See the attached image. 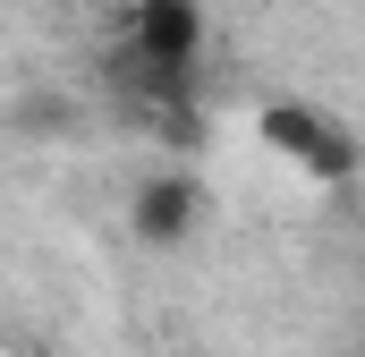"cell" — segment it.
Returning a JSON list of instances; mask_svg holds the SVG:
<instances>
[{
	"instance_id": "cell-1",
	"label": "cell",
	"mask_w": 365,
	"mask_h": 357,
	"mask_svg": "<svg viewBox=\"0 0 365 357\" xmlns=\"http://www.w3.org/2000/svg\"><path fill=\"white\" fill-rule=\"evenodd\" d=\"M195 221H204V178H195V171L136 178V196H128V230H136V247H187Z\"/></svg>"
},
{
	"instance_id": "cell-2",
	"label": "cell",
	"mask_w": 365,
	"mask_h": 357,
	"mask_svg": "<svg viewBox=\"0 0 365 357\" xmlns=\"http://www.w3.org/2000/svg\"><path fill=\"white\" fill-rule=\"evenodd\" d=\"M136 60H170V69H204V0H128V34Z\"/></svg>"
},
{
	"instance_id": "cell-3",
	"label": "cell",
	"mask_w": 365,
	"mask_h": 357,
	"mask_svg": "<svg viewBox=\"0 0 365 357\" xmlns=\"http://www.w3.org/2000/svg\"><path fill=\"white\" fill-rule=\"evenodd\" d=\"M255 136H264L272 154H289L297 171H306V162H314V145L331 136V111H314L306 94H272V102L255 111Z\"/></svg>"
},
{
	"instance_id": "cell-4",
	"label": "cell",
	"mask_w": 365,
	"mask_h": 357,
	"mask_svg": "<svg viewBox=\"0 0 365 357\" xmlns=\"http://www.w3.org/2000/svg\"><path fill=\"white\" fill-rule=\"evenodd\" d=\"M357 171H365V145L349 136V128H340V119H331V136L314 145V162H306V178H323V187H349Z\"/></svg>"
},
{
	"instance_id": "cell-5",
	"label": "cell",
	"mask_w": 365,
	"mask_h": 357,
	"mask_svg": "<svg viewBox=\"0 0 365 357\" xmlns=\"http://www.w3.org/2000/svg\"><path fill=\"white\" fill-rule=\"evenodd\" d=\"M357 357H365V332H357Z\"/></svg>"
}]
</instances>
